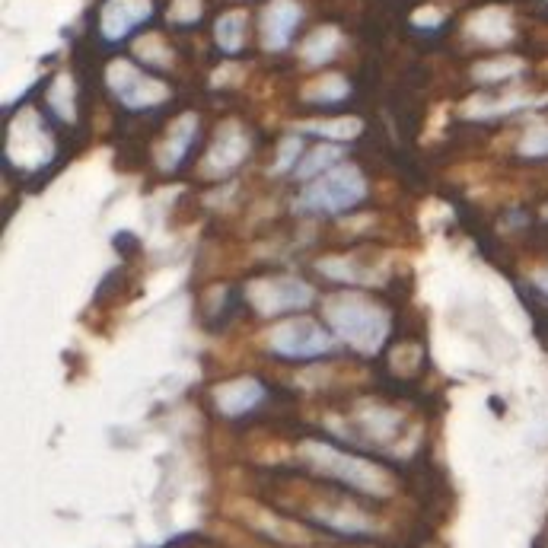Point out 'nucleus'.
<instances>
[{
    "mask_svg": "<svg viewBox=\"0 0 548 548\" xmlns=\"http://www.w3.org/2000/svg\"><path fill=\"white\" fill-rule=\"evenodd\" d=\"M322 316L341 341H348L361 354H376L389 335V313L376 300L361 294L329 297L322 303Z\"/></svg>",
    "mask_w": 548,
    "mask_h": 548,
    "instance_id": "1",
    "label": "nucleus"
},
{
    "mask_svg": "<svg viewBox=\"0 0 548 548\" xmlns=\"http://www.w3.org/2000/svg\"><path fill=\"white\" fill-rule=\"evenodd\" d=\"M367 198V179L354 163H341L325 176L306 182L294 208L300 214H345Z\"/></svg>",
    "mask_w": 548,
    "mask_h": 548,
    "instance_id": "2",
    "label": "nucleus"
},
{
    "mask_svg": "<svg viewBox=\"0 0 548 548\" xmlns=\"http://www.w3.org/2000/svg\"><path fill=\"white\" fill-rule=\"evenodd\" d=\"M303 459L310 466L329 478H338V482L351 485L354 491H364V494H389L392 482L389 475L373 466V462L361 459V456H351V453H341L329 443H303Z\"/></svg>",
    "mask_w": 548,
    "mask_h": 548,
    "instance_id": "3",
    "label": "nucleus"
},
{
    "mask_svg": "<svg viewBox=\"0 0 548 548\" xmlns=\"http://www.w3.org/2000/svg\"><path fill=\"white\" fill-rule=\"evenodd\" d=\"M106 87L131 112L157 109V106H163L169 96H173L160 77L147 74L144 67H137L128 58L109 61V67H106Z\"/></svg>",
    "mask_w": 548,
    "mask_h": 548,
    "instance_id": "4",
    "label": "nucleus"
},
{
    "mask_svg": "<svg viewBox=\"0 0 548 548\" xmlns=\"http://www.w3.org/2000/svg\"><path fill=\"white\" fill-rule=\"evenodd\" d=\"M7 157L13 166H20V169H39L55 157V141H51V134L42 125L36 109H23L10 122Z\"/></svg>",
    "mask_w": 548,
    "mask_h": 548,
    "instance_id": "5",
    "label": "nucleus"
},
{
    "mask_svg": "<svg viewBox=\"0 0 548 548\" xmlns=\"http://www.w3.org/2000/svg\"><path fill=\"white\" fill-rule=\"evenodd\" d=\"M332 335L313 319H287L268 332V348L290 361H313L332 351Z\"/></svg>",
    "mask_w": 548,
    "mask_h": 548,
    "instance_id": "6",
    "label": "nucleus"
},
{
    "mask_svg": "<svg viewBox=\"0 0 548 548\" xmlns=\"http://www.w3.org/2000/svg\"><path fill=\"white\" fill-rule=\"evenodd\" d=\"M252 306L265 316L297 313L313 303V287L300 278H265L249 287Z\"/></svg>",
    "mask_w": 548,
    "mask_h": 548,
    "instance_id": "7",
    "label": "nucleus"
},
{
    "mask_svg": "<svg viewBox=\"0 0 548 548\" xmlns=\"http://www.w3.org/2000/svg\"><path fill=\"white\" fill-rule=\"evenodd\" d=\"M252 137L239 122H224L217 128V137L204 157V176H227L249 157Z\"/></svg>",
    "mask_w": 548,
    "mask_h": 548,
    "instance_id": "8",
    "label": "nucleus"
},
{
    "mask_svg": "<svg viewBox=\"0 0 548 548\" xmlns=\"http://www.w3.org/2000/svg\"><path fill=\"white\" fill-rule=\"evenodd\" d=\"M153 16V0H106L99 10V36L106 42L128 39Z\"/></svg>",
    "mask_w": 548,
    "mask_h": 548,
    "instance_id": "9",
    "label": "nucleus"
},
{
    "mask_svg": "<svg viewBox=\"0 0 548 548\" xmlns=\"http://www.w3.org/2000/svg\"><path fill=\"white\" fill-rule=\"evenodd\" d=\"M303 23V7L297 0H268L262 10V45L265 51H284L297 36V26Z\"/></svg>",
    "mask_w": 548,
    "mask_h": 548,
    "instance_id": "10",
    "label": "nucleus"
},
{
    "mask_svg": "<svg viewBox=\"0 0 548 548\" xmlns=\"http://www.w3.org/2000/svg\"><path fill=\"white\" fill-rule=\"evenodd\" d=\"M198 128H201V122H198L195 112H185L169 125L166 137L157 144V166L163 169V173H173V169L182 166L188 150H192L198 141Z\"/></svg>",
    "mask_w": 548,
    "mask_h": 548,
    "instance_id": "11",
    "label": "nucleus"
},
{
    "mask_svg": "<svg viewBox=\"0 0 548 548\" xmlns=\"http://www.w3.org/2000/svg\"><path fill=\"white\" fill-rule=\"evenodd\" d=\"M466 36L478 45H507L513 39V20L504 7H482L466 20Z\"/></svg>",
    "mask_w": 548,
    "mask_h": 548,
    "instance_id": "12",
    "label": "nucleus"
},
{
    "mask_svg": "<svg viewBox=\"0 0 548 548\" xmlns=\"http://www.w3.org/2000/svg\"><path fill=\"white\" fill-rule=\"evenodd\" d=\"M217 408L224 411V415L236 418V415H246V411H252L255 405H259L265 399V389L259 380H249V376H243V380H230L224 386H217Z\"/></svg>",
    "mask_w": 548,
    "mask_h": 548,
    "instance_id": "13",
    "label": "nucleus"
},
{
    "mask_svg": "<svg viewBox=\"0 0 548 548\" xmlns=\"http://www.w3.org/2000/svg\"><path fill=\"white\" fill-rule=\"evenodd\" d=\"M297 134H316L329 144H348L354 137H361L364 122L357 115H341V118H313V122H300L294 128Z\"/></svg>",
    "mask_w": 548,
    "mask_h": 548,
    "instance_id": "14",
    "label": "nucleus"
},
{
    "mask_svg": "<svg viewBox=\"0 0 548 548\" xmlns=\"http://www.w3.org/2000/svg\"><path fill=\"white\" fill-rule=\"evenodd\" d=\"M341 48V29L338 26H319L300 45V58L306 67H322L329 64Z\"/></svg>",
    "mask_w": 548,
    "mask_h": 548,
    "instance_id": "15",
    "label": "nucleus"
},
{
    "mask_svg": "<svg viewBox=\"0 0 548 548\" xmlns=\"http://www.w3.org/2000/svg\"><path fill=\"white\" fill-rule=\"evenodd\" d=\"M341 160H345V147L322 141V144H316V147H310V150L303 153V160H300V166H297V173H294V176L303 179V182H313V179H319V176L329 173V169L341 166Z\"/></svg>",
    "mask_w": 548,
    "mask_h": 548,
    "instance_id": "16",
    "label": "nucleus"
},
{
    "mask_svg": "<svg viewBox=\"0 0 548 548\" xmlns=\"http://www.w3.org/2000/svg\"><path fill=\"white\" fill-rule=\"evenodd\" d=\"M246 32H249V13L246 10H230L217 16L214 23V42L224 55H239L246 48Z\"/></svg>",
    "mask_w": 548,
    "mask_h": 548,
    "instance_id": "17",
    "label": "nucleus"
},
{
    "mask_svg": "<svg viewBox=\"0 0 548 548\" xmlns=\"http://www.w3.org/2000/svg\"><path fill=\"white\" fill-rule=\"evenodd\" d=\"M300 96L303 102H313V106H335V102H345L351 96V83L341 74H322L306 83Z\"/></svg>",
    "mask_w": 548,
    "mask_h": 548,
    "instance_id": "18",
    "label": "nucleus"
},
{
    "mask_svg": "<svg viewBox=\"0 0 548 548\" xmlns=\"http://www.w3.org/2000/svg\"><path fill=\"white\" fill-rule=\"evenodd\" d=\"M45 102H48V109L61 118V122L74 125L77 122V83H74V77L58 74L55 80H51Z\"/></svg>",
    "mask_w": 548,
    "mask_h": 548,
    "instance_id": "19",
    "label": "nucleus"
},
{
    "mask_svg": "<svg viewBox=\"0 0 548 548\" xmlns=\"http://www.w3.org/2000/svg\"><path fill=\"white\" fill-rule=\"evenodd\" d=\"M523 61L520 58H491V61H478L472 67V77L478 83H501V80H510L523 74Z\"/></svg>",
    "mask_w": 548,
    "mask_h": 548,
    "instance_id": "20",
    "label": "nucleus"
},
{
    "mask_svg": "<svg viewBox=\"0 0 548 548\" xmlns=\"http://www.w3.org/2000/svg\"><path fill=\"white\" fill-rule=\"evenodd\" d=\"M134 55L141 58L147 67H173V61H176L173 48H169L160 36H153V32L134 42Z\"/></svg>",
    "mask_w": 548,
    "mask_h": 548,
    "instance_id": "21",
    "label": "nucleus"
},
{
    "mask_svg": "<svg viewBox=\"0 0 548 548\" xmlns=\"http://www.w3.org/2000/svg\"><path fill=\"white\" fill-rule=\"evenodd\" d=\"M303 153H306V144H303V134H287L284 141L278 144V160H274V166H271V173H278V176H284V173H297V166H300V160H303Z\"/></svg>",
    "mask_w": 548,
    "mask_h": 548,
    "instance_id": "22",
    "label": "nucleus"
},
{
    "mask_svg": "<svg viewBox=\"0 0 548 548\" xmlns=\"http://www.w3.org/2000/svg\"><path fill=\"white\" fill-rule=\"evenodd\" d=\"M201 13H204V0H173L166 10V20L176 26H192L201 20Z\"/></svg>",
    "mask_w": 548,
    "mask_h": 548,
    "instance_id": "23",
    "label": "nucleus"
},
{
    "mask_svg": "<svg viewBox=\"0 0 548 548\" xmlns=\"http://www.w3.org/2000/svg\"><path fill=\"white\" fill-rule=\"evenodd\" d=\"M520 153H523V157H548V122L533 125L523 134Z\"/></svg>",
    "mask_w": 548,
    "mask_h": 548,
    "instance_id": "24",
    "label": "nucleus"
},
{
    "mask_svg": "<svg viewBox=\"0 0 548 548\" xmlns=\"http://www.w3.org/2000/svg\"><path fill=\"white\" fill-rule=\"evenodd\" d=\"M411 23H415L418 29H440L443 26V13L437 7H421L411 13Z\"/></svg>",
    "mask_w": 548,
    "mask_h": 548,
    "instance_id": "25",
    "label": "nucleus"
}]
</instances>
